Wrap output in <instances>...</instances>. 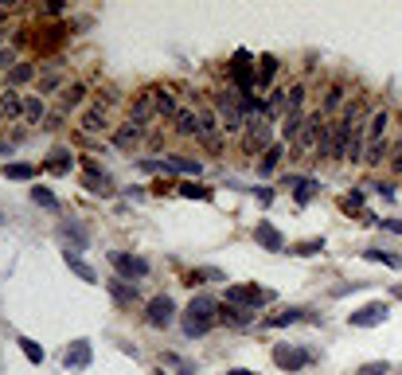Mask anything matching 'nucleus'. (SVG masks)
<instances>
[{
  "instance_id": "052dcab7",
  "label": "nucleus",
  "mask_w": 402,
  "mask_h": 375,
  "mask_svg": "<svg viewBox=\"0 0 402 375\" xmlns=\"http://www.w3.org/2000/svg\"><path fill=\"white\" fill-rule=\"evenodd\" d=\"M153 375H168V372H164V367H157V372H153Z\"/></svg>"
},
{
  "instance_id": "aec40b11",
  "label": "nucleus",
  "mask_w": 402,
  "mask_h": 375,
  "mask_svg": "<svg viewBox=\"0 0 402 375\" xmlns=\"http://www.w3.org/2000/svg\"><path fill=\"white\" fill-rule=\"evenodd\" d=\"M281 184H285V188H293V195H297V204H309V200H313V195L320 192V184L313 180V176H293V172H289V176H285Z\"/></svg>"
},
{
  "instance_id": "a18cd8bd",
  "label": "nucleus",
  "mask_w": 402,
  "mask_h": 375,
  "mask_svg": "<svg viewBox=\"0 0 402 375\" xmlns=\"http://www.w3.org/2000/svg\"><path fill=\"white\" fill-rule=\"evenodd\" d=\"M364 200H367V195L355 188V192H348V195L340 200V207H344V211H359V215H364Z\"/></svg>"
},
{
  "instance_id": "5701e85b",
  "label": "nucleus",
  "mask_w": 402,
  "mask_h": 375,
  "mask_svg": "<svg viewBox=\"0 0 402 375\" xmlns=\"http://www.w3.org/2000/svg\"><path fill=\"white\" fill-rule=\"evenodd\" d=\"M172 129H176L180 137H195V133H199V109H176Z\"/></svg>"
},
{
  "instance_id": "c03bdc74",
  "label": "nucleus",
  "mask_w": 402,
  "mask_h": 375,
  "mask_svg": "<svg viewBox=\"0 0 402 375\" xmlns=\"http://www.w3.org/2000/svg\"><path fill=\"white\" fill-rule=\"evenodd\" d=\"M82 94H86V86H82V83H71L67 90H63V109L82 106Z\"/></svg>"
},
{
  "instance_id": "a878e982",
  "label": "nucleus",
  "mask_w": 402,
  "mask_h": 375,
  "mask_svg": "<svg viewBox=\"0 0 402 375\" xmlns=\"http://www.w3.org/2000/svg\"><path fill=\"white\" fill-rule=\"evenodd\" d=\"M305 118H309V114H285V118H281V145H293V141L301 137Z\"/></svg>"
},
{
  "instance_id": "9d476101",
  "label": "nucleus",
  "mask_w": 402,
  "mask_h": 375,
  "mask_svg": "<svg viewBox=\"0 0 402 375\" xmlns=\"http://www.w3.org/2000/svg\"><path fill=\"white\" fill-rule=\"evenodd\" d=\"M387 317H390V305L387 301H367L364 309L348 313V325H352V328H379Z\"/></svg>"
},
{
  "instance_id": "f8f14e48",
  "label": "nucleus",
  "mask_w": 402,
  "mask_h": 375,
  "mask_svg": "<svg viewBox=\"0 0 402 375\" xmlns=\"http://www.w3.org/2000/svg\"><path fill=\"white\" fill-rule=\"evenodd\" d=\"M254 242L262 246V250H269V255H285V235H281L269 219H258L254 227Z\"/></svg>"
},
{
  "instance_id": "6e6552de",
  "label": "nucleus",
  "mask_w": 402,
  "mask_h": 375,
  "mask_svg": "<svg viewBox=\"0 0 402 375\" xmlns=\"http://www.w3.org/2000/svg\"><path fill=\"white\" fill-rule=\"evenodd\" d=\"M110 266L118 270V278L122 281H145L148 278V262L145 258H137V255H125V250H110Z\"/></svg>"
},
{
  "instance_id": "4be33fe9",
  "label": "nucleus",
  "mask_w": 402,
  "mask_h": 375,
  "mask_svg": "<svg viewBox=\"0 0 402 375\" xmlns=\"http://www.w3.org/2000/svg\"><path fill=\"white\" fill-rule=\"evenodd\" d=\"M164 164H168V172H183V176H192V180L203 172V164H199L195 157H188V153H168Z\"/></svg>"
},
{
  "instance_id": "49530a36",
  "label": "nucleus",
  "mask_w": 402,
  "mask_h": 375,
  "mask_svg": "<svg viewBox=\"0 0 402 375\" xmlns=\"http://www.w3.org/2000/svg\"><path fill=\"white\" fill-rule=\"evenodd\" d=\"M355 375H390V363L387 360H371V363H364Z\"/></svg>"
},
{
  "instance_id": "8fccbe9b",
  "label": "nucleus",
  "mask_w": 402,
  "mask_h": 375,
  "mask_svg": "<svg viewBox=\"0 0 402 375\" xmlns=\"http://www.w3.org/2000/svg\"><path fill=\"white\" fill-rule=\"evenodd\" d=\"M137 169L141 172H168V164L164 160H137Z\"/></svg>"
},
{
  "instance_id": "bb28decb",
  "label": "nucleus",
  "mask_w": 402,
  "mask_h": 375,
  "mask_svg": "<svg viewBox=\"0 0 402 375\" xmlns=\"http://www.w3.org/2000/svg\"><path fill=\"white\" fill-rule=\"evenodd\" d=\"M183 281H188V286H211V281H227V274H223V270H215V266H199V270H188V274H183Z\"/></svg>"
},
{
  "instance_id": "20e7f679",
  "label": "nucleus",
  "mask_w": 402,
  "mask_h": 375,
  "mask_svg": "<svg viewBox=\"0 0 402 375\" xmlns=\"http://www.w3.org/2000/svg\"><path fill=\"white\" fill-rule=\"evenodd\" d=\"M227 71H231V83L238 94H254L258 86V63H250V51H234V59L227 63Z\"/></svg>"
},
{
  "instance_id": "5fc2aeb1",
  "label": "nucleus",
  "mask_w": 402,
  "mask_h": 375,
  "mask_svg": "<svg viewBox=\"0 0 402 375\" xmlns=\"http://www.w3.org/2000/svg\"><path fill=\"white\" fill-rule=\"evenodd\" d=\"M379 227H383V231H394V235H402V219H379Z\"/></svg>"
},
{
  "instance_id": "0e129e2a",
  "label": "nucleus",
  "mask_w": 402,
  "mask_h": 375,
  "mask_svg": "<svg viewBox=\"0 0 402 375\" xmlns=\"http://www.w3.org/2000/svg\"><path fill=\"white\" fill-rule=\"evenodd\" d=\"M0 223H4V219H0Z\"/></svg>"
},
{
  "instance_id": "e2e57ef3",
  "label": "nucleus",
  "mask_w": 402,
  "mask_h": 375,
  "mask_svg": "<svg viewBox=\"0 0 402 375\" xmlns=\"http://www.w3.org/2000/svg\"><path fill=\"white\" fill-rule=\"evenodd\" d=\"M399 375H402V367H399Z\"/></svg>"
},
{
  "instance_id": "de8ad7c7",
  "label": "nucleus",
  "mask_w": 402,
  "mask_h": 375,
  "mask_svg": "<svg viewBox=\"0 0 402 375\" xmlns=\"http://www.w3.org/2000/svg\"><path fill=\"white\" fill-rule=\"evenodd\" d=\"M390 172H394V176H402V133H399V141H394V149H390Z\"/></svg>"
},
{
  "instance_id": "a19ab883",
  "label": "nucleus",
  "mask_w": 402,
  "mask_h": 375,
  "mask_svg": "<svg viewBox=\"0 0 402 375\" xmlns=\"http://www.w3.org/2000/svg\"><path fill=\"white\" fill-rule=\"evenodd\" d=\"M16 344H20V352H24V356H27L32 363H43V356H47V352H43V344H36L32 336H20Z\"/></svg>"
},
{
  "instance_id": "864d4df0",
  "label": "nucleus",
  "mask_w": 402,
  "mask_h": 375,
  "mask_svg": "<svg viewBox=\"0 0 402 375\" xmlns=\"http://www.w3.org/2000/svg\"><path fill=\"white\" fill-rule=\"evenodd\" d=\"M254 195H258V204H262V207L273 204V188H254Z\"/></svg>"
},
{
  "instance_id": "9b49d317",
  "label": "nucleus",
  "mask_w": 402,
  "mask_h": 375,
  "mask_svg": "<svg viewBox=\"0 0 402 375\" xmlns=\"http://www.w3.org/2000/svg\"><path fill=\"white\" fill-rule=\"evenodd\" d=\"M348 106V86H344V78H336V83H328V90H324V98H320V114L324 118H340V109Z\"/></svg>"
},
{
  "instance_id": "6ab92c4d",
  "label": "nucleus",
  "mask_w": 402,
  "mask_h": 375,
  "mask_svg": "<svg viewBox=\"0 0 402 375\" xmlns=\"http://www.w3.org/2000/svg\"><path fill=\"white\" fill-rule=\"evenodd\" d=\"M141 141H145V125H137V121H125V125L113 129V145L118 149H137Z\"/></svg>"
},
{
  "instance_id": "c85d7f7f",
  "label": "nucleus",
  "mask_w": 402,
  "mask_h": 375,
  "mask_svg": "<svg viewBox=\"0 0 402 375\" xmlns=\"http://www.w3.org/2000/svg\"><path fill=\"white\" fill-rule=\"evenodd\" d=\"M305 98H309V86L293 83L289 90H285V114H305Z\"/></svg>"
},
{
  "instance_id": "cd10ccee",
  "label": "nucleus",
  "mask_w": 402,
  "mask_h": 375,
  "mask_svg": "<svg viewBox=\"0 0 402 375\" xmlns=\"http://www.w3.org/2000/svg\"><path fill=\"white\" fill-rule=\"evenodd\" d=\"M59 235L71 242V255L86 250V227H82V223H74V219H71V223H63V227H59Z\"/></svg>"
},
{
  "instance_id": "69168bd1",
  "label": "nucleus",
  "mask_w": 402,
  "mask_h": 375,
  "mask_svg": "<svg viewBox=\"0 0 402 375\" xmlns=\"http://www.w3.org/2000/svg\"><path fill=\"white\" fill-rule=\"evenodd\" d=\"M0 118H4V114H0Z\"/></svg>"
},
{
  "instance_id": "39448f33",
  "label": "nucleus",
  "mask_w": 402,
  "mask_h": 375,
  "mask_svg": "<svg viewBox=\"0 0 402 375\" xmlns=\"http://www.w3.org/2000/svg\"><path fill=\"white\" fill-rule=\"evenodd\" d=\"M313 360H317L313 348H301V344H273V363H278L281 372H289V375L305 372Z\"/></svg>"
},
{
  "instance_id": "58836bf2",
  "label": "nucleus",
  "mask_w": 402,
  "mask_h": 375,
  "mask_svg": "<svg viewBox=\"0 0 402 375\" xmlns=\"http://www.w3.org/2000/svg\"><path fill=\"white\" fill-rule=\"evenodd\" d=\"M4 176H8V180H36V164H24V160L4 164Z\"/></svg>"
},
{
  "instance_id": "2f4dec72",
  "label": "nucleus",
  "mask_w": 402,
  "mask_h": 375,
  "mask_svg": "<svg viewBox=\"0 0 402 375\" xmlns=\"http://www.w3.org/2000/svg\"><path fill=\"white\" fill-rule=\"evenodd\" d=\"M82 129H86V133H102V129H110V121H106V109H102V106L86 109V114H82Z\"/></svg>"
},
{
  "instance_id": "1a4fd4ad",
  "label": "nucleus",
  "mask_w": 402,
  "mask_h": 375,
  "mask_svg": "<svg viewBox=\"0 0 402 375\" xmlns=\"http://www.w3.org/2000/svg\"><path fill=\"white\" fill-rule=\"evenodd\" d=\"M172 321H176V301H172L168 293H157V297L145 305V325L148 328H168Z\"/></svg>"
},
{
  "instance_id": "4468645a",
  "label": "nucleus",
  "mask_w": 402,
  "mask_h": 375,
  "mask_svg": "<svg viewBox=\"0 0 402 375\" xmlns=\"http://www.w3.org/2000/svg\"><path fill=\"white\" fill-rule=\"evenodd\" d=\"M82 164H86V176H82L86 188H90L94 195H113V180H110V176H106L102 169H98V160L82 157Z\"/></svg>"
},
{
  "instance_id": "f03ea898",
  "label": "nucleus",
  "mask_w": 402,
  "mask_h": 375,
  "mask_svg": "<svg viewBox=\"0 0 402 375\" xmlns=\"http://www.w3.org/2000/svg\"><path fill=\"white\" fill-rule=\"evenodd\" d=\"M211 109L219 114V125H223V133H243L246 129V109L243 102H238V90H219V94L211 98Z\"/></svg>"
},
{
  "instance_id": "e433bc0d",
  "label": "nucleus",
  "mask_w": 402,
  "mask_h": 375,
  "mask_svg": "<svg viewBox=\"0 0 402 375\" xmlns=\"http://www.w3.org/2000/svg\"><path fill=\"white\" fill-rule=\"evenodd\" d=\"M367 262H383V266L390 270H402V255H390V250H379V246H371V250H364Z\"/></svg>"
},
{
  "instance_id": "f257e3e1",
  "label": "nucleus",
  "mask_w": 402,
  "mask_h": 375,
  "mask_svg": "<svg viewBox=\"0 0 402 375\" xmlns=\"http://www.w3.org/2000/svg\"><path fill=\"white\" fill-rule=\"evenodd\" d=\"M215 325H219V301L208 297V293L192 297V305L183 309V332L195 340V336H208Z\"/></svg>"
},
{
  "instance_id": "72a5a7b5",
  "label": "nucleus",
  "mask_w": 402,
  "mask_h": 375,
  "mask_svg": "<svg viewBox=\"0 0 402 375\" xmlns=\"http://www.w3.org/2000/svg\"><path fill=\"white\" fill-rule=\"evenodd\" d=\"M71 164H74L71 153H67V149H55V153H51V160L43 164V169L55 172V176H67V172H71Z\"/></svg>"
},
{
  "instance_id": "4d7b16f0",
  "label": "nucleus",
  "mask_w": 402,
  "mask_h": 375,
  "mask_svg": "<svg viewBox=\"0 0 402 375\" xmlns=\"http://www.w3.org/2000/svg\"><path fill=\"white\" fill-rule=\"evenodd\" d=\"M172 188H176V184H172V180H157V184H153V192H157V195L172 192Z\"/></svg>"
},
{
  "instance_id": "412c9836",
  "label": "nucleus",
  "mask_w": 402,
  "mask_h": 375,
  "mask_svg": "<svg viewBox=\"0 0 402 375\" xmlns=\"http://www.w3.org/2000/svg\"><path fill=\"white\" fill-rule=\"evenodd\" d=\"M219 325L227 328H250L254 325V313H246V309H238V305H219Z\"/></svg>"
},
{
  "instance_id": "a211bd4d",
  "label": "nucleus",
  "mask_w": 402,
  "mask_h": 375,
  "mask_svg": "<svg viewBox=\"0 0 402 375\" xmlns=\"http://www.w3.org/2000/svg\"><path fill=\"white\" fill-rule=\"evenodd\" d=\"M157 118V102H153V86L148 90H141V94L133 98V109H129V121H137V125H145V121Z\"/></svg>"
},
{
  "instance_id": "ddd939ff",
  "label": "nucleus",
  "mask_w": 402,
  "mask_h": 375,
  "mask_svg": "<svg viewBox=\"0 0 402 375\" xmlns=\"http://www.w3.org/2000/svg\"><path fill=\"white\" fill-rule=\"evenodd\" d=\"M390 109L387 106H379V109H371L367 114V121H364V137H367V145L371 141H383V137H390Z\"/></svg>"
},
{
  "instance_id": "ea45409f",
  "label": "nucleus",
  "mask_w": 402,
  "mask_h": 375,
  "mask_svg": "<svg viewBox=\"0 0 402 375\" xmlns=\"http://www.w3.org/2000/svg\"><path fill=\"white\" fill-rule=\"evenodd\" d=\"M0 114H8V118H20V114H24V98L12 94V90H8V94H0Z\"/></svg>"
},
{
  "instance_id": "09e8293b",
  "label": "nucleus",
  "mask_w": 402,
  "mask_h": 375,
  "mask_svg": "<svg viewBox=\"0 0 402 375\" xmlns=\"http://www.w3.org/2000/svg\"><path fill=\"white\" fill-rule=\"evenodd\" d=\"M164 363H172V367H176L180 375H195V367H192L188 360H180V356H164Z\"/></svg>"
},
{
  "instance_id": "79ce46f5",
  "label": "nucleus",
  "mask_w": 402,
  "mask_h": 375,
  "mask_svg": "<svg viewBox=\"0 0 402 375\" xmlns=\"http://www.w3.org/2000/svg\"><path fill=\"white\" fill-rule=\"evenodd\" d=\"M43 114H47L43 98H24V118L32 121V125H39V121H43Z\"/></svg>"
},
{
  "instance_id": "3c124183",
  "label": "nucleus",
  "mask_w": 402,
  "mask_h": 375,
  "mask_svg": "<svg viewBox=\"0 0 402 375\" xmlns=\"http://www.w3.org/2000/svg\"><path fill=\"white\" fill-rule=\"evenodd\" d=\"M375 195H383V200H394V184H367Z\"/></svg>"
},
{
  "instance_id": "7ed1b4c3",
  "label": "nucleus",
  "mask_w": 402,
  "mask_h": 375,
  "mask_svg": "<svg viewBox=\"0 0 402 375\" xmlns=\"http://www.w3.org/2000/svg\"><path fill=\"white\" fill-rule=\"evenodd\" d=\"M269 145H273V125H269V118H250L243 129V153L246 157H262Z\"/></svg>"
},
{
  "instance_id": "f3484780",
  "label": "nucleus",
  "mask_w": 402,
  "mask_h": 375,
  "mask_svg": "<svg viewBox=\"0 0 402 375\" xmlns=\"http://www.w3.org/2000/svg\"><path fill=\"white\" fill-rule=\"evenodd\" d=\"M90 356H94L90 340H71V344H67V352H63V363H67V367H74V372H82V367H90Z\"/></svg>"
},
{
  "instance_id": "473e14b6",
  "label": "nucleus",
  "mask_w": 402,
  "mask_h": 375,
  "mask_svg": "<svg viewBox=\"0 0 402 375\" xmlns=\"http://www.w3.org/2000/svg\"><path fill=\"white\" fill-rule=\"evenodd\" d=\"M153 102H157V118H176V102L164 86H153Z\"/></svg>"
},
{
  "instance_id": "2eb2a0df",
  "label": "nucleus",
  "mask_w": 402,
  "mask_h": 375,
  "mask_svg": "<svg viewBox=\"0 0 402 375\" xmlns=\"http://www.w3.org/2000/svg\"><path fill=\"white\" fill-rule=\"evenodd\" d=\"M301 321H317V317L309 313V309H301V305H293V309H281V313L266 317L262 328H289V325H301Z\"/></svg>"
},
{
  "instance_id": "4c0bfd02",
  "label": "nucleus",
  "mask_w": 402,
  "mask_h": 375,
  "mask_svg": "<svg viewBox=\"0 0 402 375\" xmlns=\"http://www.w3.org/2000/svg\"><path fill=\"white\" fill-rule=\"evenodd\" d=\"M36 78V63H16L12 71H8V86H24Z\"/></svg>"
},
{
  "instance_id": "b1692460",
  "label": "nucleus",
  "mask_w": 402,
  "mask_h": 375,
  "mask_svg": "<svg viewBox=\"0 0 402 375\" xmlns=\"http://www.w3.org/2000/svg\"><path fill=\"white\" fill-rule=\"evenodd\" d=\"M390 149H394V141H390V137H383V141H371V145H364V164H367V169H379V164H383V157L390 160Z\"/></svg>"
},
{
  "instance_id": "37998d69",
  "label": "nucleus",
  "mask_w": 402,
  "mask_h": 375,
  "mask_svg": "<svg viewBox=\"0 0 402 375\" xmlns=\"http://www.w3.org/2000/svg\"><path fill=\"white\" fill-rule=\"evenodd\" d=\"M32 204H39V207H47V211H59V200H55V192L51 188H32Z\"/></svg>"
},
{
  "instance_id": "7c9ffc66",
  "label": "nucleus",
  "mask_w": 402,
  "mask_h": 375,
  "mask_svg": "<svg viewBox=\"0 0 402 375\" xmlns=\"http://www.w3.org/2000/svg\"><path fill=\"white\" fill-rule=\"evenodd\" d=\"M176 192H180L183 200H215V188H208V184H195V180L176 184Z\"/></svg>"
},
{
  "instance_id": "c9c22d12",
  "label": "nucleus",
  "mask_w": 402,
  "mask_h": 375,
  "mask_svg": "<svg viewBox=\"0 0 402 375\" xmlns=\"http://www.w3.org/2000/svg\"><path fill=\"white\" fill-rule=\"evenodd\" d=\"M320 250H324V239H301V242L289 246L293 258H313V255H320Z\"/></svg>"
},
{
  "instance_id": "6e6d98bb",
  "label": "nucleus",
  "mask_w": 402,
  "mask_h": 375,
  "mask_svg": "<svg viewBox=\"0 0 402 375\" xmlns=\"http://www.w3.org/2000/svg\"><path fill=\"white\" fill-rule=\"evenodd\" d=\"M0 67H4V71H12V67H16V55H12V51H0Z\"/></svg>"
},
{
  "instance_id": "680f3d73",
  "label": "nucleus",
  "mask_w": 402,
  "mask_h": 375,
  "mask_svg": "<svg viewBox=\"0 0 402 375\" xmlns=\"http://www.w3.org/2000/svg\"><path fill=\"white\" fill-rule=\"evenodd\" d=\"M0 28H4V12H0Z\"/></svg>"
},
{
  "instance_id": "603ef678",
  "label": "nucleus",
  "mask_w": 402,
  "mask_h": 375,
  "mask_svg": "<svg viewBox=\"0 0 402 375\" xmlns=\"http://www.w3.org/2000/svg\"><path fill=\"white\" fill-rule=\"evenodd\" d=\"M59 86H63V78H59V74H47V78L39 83V90H43V94H51V90H59Z\"/></svg>"
},
{
  "instance_id": "f704fd0d",
  "label": "nucleus",
  "mask_w": 402,
  "mask_h": 375,
  "mask_svg": "<svg viewBox=\"0 0 402 375\" xmlns=\"http://www.w3.org/2000/svg\"><path fill=\"white\" fill-rule=\"evenodd\" d=\"M63 258H67V266H71V270H74V274H78L82 281H90V286L98 281V270L90 266V262H82V258H78V255H71V250H67Z\"/></svg>"
},
{
  "instance_id": "423d86ee",
  "label": "nucleus",
  "mask_w": 402,
  "mask_h": 375,
  "mask_svg": "<svg viewBox=\"0 0 402 375\" xmlns=\"http://www.w3.org/2000/svg\"><path fill=\"white\" fill-rule=\"evenodd\" d=\"M269 301H273V293L262 290V286H227V305H238L246 313H258Z\"/></svg>"
},
{
  "instance_id": "c756f323",
  "label": "nucleus",
  "mask_w": 402,
  "mask_h": 375,
  "mask_svg": "<svg viewBox=\"0 0 402 375\" xmlns=\"http://www.w3.org/2000/svg\"><path fill=\"white\" fill-rule=\"evenodd\" d=\"M278 71H281L278 55H262V59H258V86L266 90V86L273 83V78H278Z\"/></svg>"
},
{
  "instance_id": "dca6fc26",
  "label": "nucleus",
  "mask_w": 402,
  "mask_h": 375,
  "mask_svg": "<svg viewBox=\"0 0 402 375\" xmlns=\"http://www.w3.org/2000/svg\"><path fill=\"white\" fill-rule=\"evenodd\" d=\"M106 290H110V297L122 309H133L137 301H141V290H137V281H122V278H113V281H106Z\"/></svg>"
},
{
  "instance_id": "13d9d810",
  "label": "nucleus",
  "mask_w": 402,
  "mask_h": 375,
  "mask_svg": "<svg viewBox=\"0 0 402 375\" xmlns=\"http://www.w3.org/2000/svg\"><path fill=\"white\" fill-rule=\"evenodd\" d=\"M227 375H258V372H250V367H231Z\"/></svg>"
},
{
  "instance_id": "393cba45",
  "label": "nucleus",
  "mask_w": 402,
  "mask_h": 375,
  "mask_svg": "<svg viewBox=\"0 0 402 375\" xmlns=\"http://www.w3.org/2000/svg\"><path fill=\"white\" fill-rule=\"evenodd\" d=\"M285 149H289V145L273 141V145L262 153V160H258V176H273V172H278V164H281V157H285Z\"/></svg>"
},
{
  "instance_id": "bf43d9fd",
  "label": "nucleus",
  "mask_w": 402,
  "mask_h": 375,
  "mask_svg": "<svg viewBox=\"0 0 402 375\" xmlns=\"http://www.w3.org/2000/svg\"><path fill=\"white\" fill-rule=\"evenodd\" d=\"M390 293H394V297H399V301H402V286H394V290H390Z\"/></svg>"
},
{
  "instance_id": "0eeeda50",
  "label": "nucleus",
  "mask_w": 402,
  "mask_h": 375,
  "mask_svg": "<svg viewBox=\"0 0 402 375\" xmlns=\"http://www.w3.org/2000/svg\"><path fill=\"white\" fill-rule=\"evenodd\" d=\"M324 125H328V118L320 114V109H313L305 118V129H301V137L293 141V149L297 153H309V157L317 160V145H320V133H324Z\"/></svg>"
}]
</instances>
